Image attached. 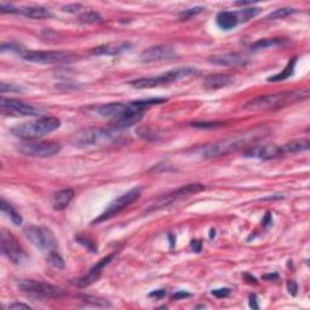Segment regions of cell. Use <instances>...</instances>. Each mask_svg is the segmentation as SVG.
Returning <instances> with one entry per match:
<instances>
[{
  "mask_svg": "<svg viewBox=\"0 0 310 310\" xmlns=\"http://www.w3.org/2000/svg\"><path fill=\"white\" fill-rule=\"evenodd\" d=\"M259 12H261V9H258V7H248V9L239 10V11H236V14H238L239 22L244 23L248 22L251 18L256 17Z\"/></svg>",
  "mask_w": 310,
  "mask_h": 310,
  "instance_id": "cell-27",
  "label": "cell"
},
{
  "mask_svg": "<svg viewBox=\"0 0 310 310\" xmlns=\"http://www.w3.org/2000/svg\"><path fill=\"white\" fill-rule=\"evenodd\" d=\"M165 296H166V291L165 290L153 291V292H151V295H149V297H152V298H155V299H161V298H164Z\"/></svg>",
  "mask_w": 310,
  "mask_h": 310,
  "instance_id": "cell-41",
  "label": "cell"
},
{
  "mask_svg": "<svg viewBox=\"0 0 310 310\" xmlns=\"http://www.w3.org/2000/svg\"><path fill=\"white\" fill-rule=\"evenodd\" d=\"M0 107H1L2 113H9L11 115H26V117H38L44 113V109L38 108L31 104L25 103L22 101L17 99L6 98L1 97L0 99Z\"/></svg>",
  "mask_w": 310,
  "mask_h": 310,
  "instance_id": "cell-13",
  "label": "cell"
},
{
  "mask_svg": "<svg viewBox=\"0 0 310 310\" xmlns=\"http://www.w3.org/2000/svg\"><path fill=\"white\" fill-rule=\"evenodd\" d=\"M249 307L252 309H258V304H257V297L256 295H251L249 296Z\"/></svg>",
  "mask_w": 310,
  "mask_h": 310,
  "instance_id": "cell-43",
  "label": "cell"
},
{
  "mask_svg": "<svg viewBox=\"0 0 310 310\" xmlns=\"http://www.w3.org/2000/svg\"><path fill=\"white\" fill-rule=\"evenodd\" d=\"M297 11L296 9H291V7H283V9H278L274 12L268 15V20H281V18H285L287 16L295 14Z\"/></svg>",
  "mask_w": 310,
  "mask_h": 310,
  "instance_id": "cell-30",
  "label": "cell"
},
{
  "mask_svg": "<svg viewBox=\"0 0 310 310\" xmlns=\"http://www.w3.org/2000/svg\"><path fill=\"white\" fill-rule=\"evenodd\" d=\"M18 288L26 295L35 298H59L64 295L61 287L43 281L23 280L18 283Z\"/></svg>",
  "mask_w": 310,
  "mask_h": 310,
  "instance_id": "cell-6",
  "label": "cell"
},
{
  "mask_svg": "<svg viewBox=\"0 0 310 310\" xmlns=\"http://www.w3.org/2000/svg\"><path fill=\"white\" fill-rule=\"evenodd\" d=\"M268 133H269V128L256 127L253 130H248L246 132L241 133V135L230 137L225 141L196 147V148L193 149V154H195L199 157H202V159H212V157L222 156V155L239 151V149L244 148L248 144L262 140Z\"/></svg>",
  "mask_w": 310,
  "mask_h": 310,
  "instance_id": "cell-1",
  "label": "cell"
},
{
  "mask_svg": "<svg viewBox=\"0 0 310 310\" xmlns=\"http://www.w3.org/2000/svg\"><path fill=\"white\" fill-rule=\"evenodd\" d=\"M263 223H264V225H268V224H269V223H272V216H270L269 212H268V214L265 215V217H264V219H263Z\"/></svg>",
  "mask_w": 310,
  "mask_h": 310,
  "instance_id": "cell-45",
  "label": "cell"
},
{
  "mask_svg": "<svg viewBox=\"0 0 310 310\" xmlns=\"http://www.w3.org/2000/svg\"><path fill=\"white\" fill-rule=\"evenodd\" d=\"M204 189L205 186H202L201 183H190V185L183 186H181V188H178L177 190L172 191V193H167L165 194V195L157 198L156 200L149 205V207L146 210V212L149 214V212L157 211V210L162 209V207H166L175 204V202H177L178 200H182V199L189 198V196L191 195H195V194L200 193Z\"/></svg>",
  "mask_w": 310,
  "mask_h": 310,
  "instance_id": "cell-5",
  "label": "cell"
},
{
  "mask_svg": "<svg viewBox=\"0 0 310 310\" xmlns=\"http://www.w3.org/2000/svg\"><path fill=\"white\" fill-rule=\"evenodd\" d=\"M7 309H11V310H20V309H25V310H31V308L27 304H23V303H12L7 306Z\"/></svg>",
  "mask_w": 310,
  "mask_h": 310,
  "instance_id": "cell-38",
  "label": "cell"
},
{
  "mask_svg": "<svg viewBox=\"0 0 310 310\" xmlns=\"http://www.w3.org/2000/svg\"><path fill=\"white\" fill-rule=\"evenodd\" d=\"M47 262L55 267L56 269H63L64 268V261L60 253H57L56 251H50L49 252V256H47Z\"/></svg>",
  "mask_w": 310,
  "mask_h": 310,
  "instance_id": "cell-31",
  "label": "cell"
},
{
  "mask_svg": "<svg viewBox=\"0 0 310 310\" xmlns=\"http://www.w3.org/2000/svg\"><path fill=\"white\" fill-rule=\"evenodd\" d=\"M186 297H190V293H186L185 291H180V292L175 293L172 296L173 301H178V299H182V298H186Z\"/></svg>",
  "mask_w": 310,
  "mask_h": 310,
  "instance_id": "cell-42",
  "label": "cell"
},
{
  "mask_svg": "<svg viewBox=\"0 0 310 310\" xmlns=\"http://www.w3.org/2000/svg\"><path fill=\"white\" fill-rule=\"evenodd\" d=\"M113 132L104 128L89 127L79 130L72 136V143L77 147L96 146L102 142H108L113 138Z\"/></svg>",
  "mask_w": 310,
  "mask_h": 310,
  "instance_id": "cell-8",
  "label": "cell"
},
{
  "mask_svg": "<svg viewBox=\"0 0 310 310\" xmlns=\"http://www.w3.org/2000/svg\"><path fill=\"white\" fill-rule=\"evenodd\" d=\"M81 299L85 302L86 304H90V306L98 307V308H109L110 303L107 299L98 298V297L93 296H81Z\"/></svg>",
  "mask_w": 310,
  "mask_h": 310,
  "instance_id": "cell-28",
  "label": "cell"
},
{
  "mask_svg": "<svg viewBox=\"0 0 310 310\" xmlns=\"http://www.w3.org/2000/svg\"><path fill=\"white\" fill-rule=\"evenodd\" d=\"M176 57V50L171 46L159 45L146 49L141 52L140 60L143 63L170 61Z\"/></svg>",
  "mask_w": 310,
  "mask_h": 310,
  "instance_id": "cell-14",
  "label": "cell"
},
{
  "mask_svg": "<svg viewBox=\"0 0 310 310\" xmlns=\"http://www.w3.org/2000/svg\"><path fill=\"white\" fill-rule=\"evenodd\" d=\"M25 235L35 248L43 249V251H45V249L51 251L52 248L57 246V240L54 233L47 228L31 225V227H27L25 229Z\"/></svg>",
  "mask_w": 310,
  "mask_h": 310,
  "instance_id": "cell-12",
  "label": "cell"
},
{
  "mask_svg": "<svg viewBox=\"0 0 310 310\" xmlns=\"http://www.w3.org/2000/svg\"><path fill=\"white\" fill-rule=\"evenodd\" d=\"M191 246H193L194 251H195V252H199V251H200L201 244L199 243V241H193V244H191Z\"/></svg>",
  "mask_w": 310,
  "mask_h": 310,
  "instance_id": "cell-44",
  "label": "cell"
},
{
  "mask_svg": "<svg viewBox=\"0 0 310 310\" xmlns=\"http://www.w3.org/2000/svg\"><path fill=\"white\" fill-rule=\"evenodd\" d=\"M81 7L80 4H73V5H67V6L63 7V11L65 12H70V14H74V12H78L79 9Z\"/></svg>",
  "mask_w": 310,
  "mask_h": 310,
  "instance_id": "cell-39",
  "label": "cell"
},
{
  "mask_svg": "<svg viewBox=\"0 0 310 310\" xmlns=\"http://www.w3.org/2000/svg\"><path fill=\"white\" fill-rule=\"evenodd\" d=\"M77 240H78L80 244H83V245H85L86 248L90 249V251H93V252H96V251H97L96 246H94L93 243H91V241L86 240V239H84V238H77Z\"/></svg>",
  "mask_w": 310,
  "mask_h": 310,
  "instance_id": "cell-37",
  "label": "cell"
},
{
  "mask_svg": "<svg viewBox=\"0 0 310 310\" xmlns=\"http://www.w3.org/2000/svg\"><path fill=\"white\" fill-rule=\"evenodd\" d=\"M273 278H278V275H265L264 279H273Z\"/></svg>",
  "mask_w": 310,
  "mask_h": 310,
  "instance_id": "cell-46",
  "label": "cell"
},
{
  "mask_svg": "<svg viewBox=\"0 0 310 310\" xmlns=\"http://www.w3.org/2000/svg\"><path fill=\"white\" fill-rule=\"evenodd\" d=\"M128 49H130V44L127 43H110L94 47L93 50V54L97 55V56H104V55H107V56H115V55L122 54V52H124Z\"/></svg>",
  "mask_w": 310,
  "mask_h": 310,
  "instance_id": "cell-19",
  "label": "cell"
},
{
  "mask_svg": "<svg viewBox=\"0 0 310 310\" xmlns=\"http://www.w3.org/2000/svg\"><path fill=\"white\" fill-rule=\"evenodd\" d=\"M223 123H194L193 126L196 128H215L220 127Z\"/></svg>",
  "mask_w": 310,
  "mask_h": 310,
  "instance_id": "cell-36",
  "label": "cell"
},
{
  "mask_svg": "<svg viewBox=\"0 0 310 310\" xmlns=\"http://www.w3.org/2000/svg\"><path fill=\"white\" fill-rule=\"evenodd\" d=\"M73 198H74L73 189H62V190L55 193L54 199H52V206L56 211H62V210L67 209Z\"/></svg>",
  "mask_w": 310,
  "mask_h": 310,
  "instance_id": "cell-20",
  "label": "cell"
},
{
  "mask_svg": "<svg viewBox=\"0 0 310 310\" xmlns=\"http://www.w3.org/2000/svg\"><path fill=\"white\" fill-rule=\"evenodd\" d=\"M20 152L27 156L33 157H50L54 156L61 151V146L56 142L52 141H41L34 142L30 141L26 143L20 144L18 147Z\"/></svg>",
  "mask_w": 310,
  "mask_h": 310,
  "instance_id": "cell-11",
  "label": "cell"
},
{
  "mask_svg": "<svg viewBox=\"0 0 310 310\" xmlns=\"http://www.w3.org/2000/svg\"><path fill=\"white\" fill-rule=\"evenodd\" d=\"M296 62H297L296 57L291 59L282 73H279V74H277V75H273V77H270L269 79H268V81H274V83H277V81H281V80H285V79H287V78H291V75H292L293 72H295Z\"/></svg>",
  "mask_w": 310,
  "mask_h": 310,
  "instance_id": "cell-25",
  "label": "cell"
},
{
  "mask_svg": "<svg viewBox=\"0 0 310 310\" xmlns=\"http://www.w3.org/2000/svg\"><path fill=\"white\" fill-rule=\"evenodd\" d=\"M79 21L81 23H85V25H93V23L101 22L102 16L96 11H88L79 16Z\"/></svg>",
  "mask_w": 310,
  "mask_h": 310,
  "instance_id": "cell-29",
  "label": "cell"
},
{
  "mask_svg": "<svg viewBox=\"0 0 310 310\" xmlns=\"http://www.w3.org/2000/svg\"><path fill=\"white\" fill-rule=\"evenodd\" d=\"M209 61L219 67H241L248 63V60L240 54L229 52V54L217 55V56L210 57Z\"/></svg>",
  "mask_w": 310,
  "mask_h": 310,
  "instance_id": "cell-17",
  "label": "cell"
},
{
  "mask_svg": "<svg viewBox=\"0 0 310 310\" xmlns=\"http://www.w3.org/2000/svg\"><path fill=\"white\" fill-rule=\"evenodd\" d=\"M233 83V77L229 74H214L209 75L205 78L204 85L205 89L207 90H219V89L227 88L228 85Z\"/></svg>",
  "mask_w": 310,
  "mask_h": 310,
  "instance_id": "cell-18",
  "label": "cell"
},
{
  "mask_svg": "<svg viewBox=\"0 0 310 310\" xmlns=\"http://www.w3.org/2000/svg\"><path fill=\"white\" fill-rule=\"evenodd\" d=\"M230 292H232V290L228 287H224V288H217V290H212V296L217 297V298H225V297H228L230 295Z\"/></svg>",
  "mask_w": 310,
  "mask_h": 310,
  "instance_id": "cell-35",
  "label": "cell"
},
{
  "mask_svg": "<svg viewBox=\"0 0 310 310\" xmlns=\"http://www.w3.org/2000/svg\"><path fill=\"white\" fill-rule=\"evenodd\" d=\"M61 126L60 119L55 117H41L38 119L33 120V122L25 123L16 126L11 130L16 137L23 138V140H36L43 136L49 135V133L54 132V131L59 130Z\"/></svg>",
  "mask_w": 310,
  "mask_h": 310,
  "instance_id": "cell-3",
  "label": "cell"
},
{
  "mask_svg": "<svg viewBox=\"0 0 310 310\" xmlns=\"http://www.w3.org/2000/svg\"><path fill=\"white\" fill-rule=\"evenodd\" d=\"M0 91L2 93H25V89L20 85H15V84H6L1 83L0 85Z\"/></svg>",
  "mask_w": 310,
  "mask_h": 310,
  "instance_id": "cell-33",
  "label": "cell"
},
{
  "mask_svg": "<svg viewBox=\"0 0 310 310\" xmlns=\"http://www.w3.org/2000/svg\"><path fill=\"white\" fill-rule=\"evenodd\" d=\"M199 72L196 68L194 67H180L176 69L169 70V72L164 73L161 75H156V77H147V78H140L136 80L130 81V85L136 89H153L160 85H167V84L175 83V81L182 80V79L193 77V75H198Z\"/></svg>",
  "mask_w": 310,
  "mask_h": 310,
  "instance_id": "cell-4",
  "label": "cell"
},
{
  "mask_svg": "<svg viewBox=\"0 0 310 310\" xmlns=\"http://www.w3.org/2000/svg\"><path fill=\"white\" fill-rule=\"evenodd\" d=\"M114 256L115 254L112 253V254H109V256L102 258L101 261L98 262V263H97L96 265H94V267H93L90 270H89L88 274H85L84 277L79 278L78 280H74V282L73 283L80 288L88 287V286L93 285V283L96 282V281L98 280L99 278H101L102 273H103V269L110 263V261L114 258Z\"/></svg>",
  "mask_w": 310,
  "mask_h": 310,
  "instance_id": "cell-15",
  "label": "cell"
},
{
  "mask_svg": "<svg viewBox=\"0 0 310 310\" xmlns=\"http://www.w3.org/2000/svg\"><path fill=\"white\" fill-rule=\"evenodd\" d=\"M22 56L26 61L39 64H62L73 62L77 59L74 54L64 51H26Z\"/></svg>",
  "mask_w": 310,
  "mask_h": 310,
  "instance_id": "cell-7",
  "label": "cell"
},
{
  "mask_svg": "<svg viewBox=\"0 0 310 310\" xmlns=\"http://www.w3.org/2000/svg\"><path fill=\"white\" fill-rule=\"evenodd\" d=\"M309 141L308 140H295L291 141L288 143L281 146L283 155L286 154H296L301 153V152H306L309 149Z\"/></svg>",
  "mask_w": 310,
  "mask_h": 310,
  "instance_id": "cell-23",
  "label": "cell"
},
{
  "mask_svg": "<svg viewBox=\"0 0 310 310\" xmlns=\"http://www.w3.org/2000/svg\"><path fill=\"white\" fill-rule=\"evenodd\" d=\"M202 11H204V7H201V6H196V7H191V9H186V10H185V11L181 12L180 18L182 21H188V20H190L191 17H194V16L201 14Z\"/></svg>",
  "mask_w": 310,
  "mask_h": 310,
  "instance_id": "cell-32",
  "label": "cell"
},
{
  "mask_svg": "<svg viewBox=\"0 0 310 310\" xmlns=\"http://www.w3.org/2000/svg\"><path fill=\"white\" fill-rule=\"evenodd\" d=\"M1 211H2V214H5L7 217L10 218V219H11V222L14 223L15 225L22 224V222H23L22 216H21V215L18 214L17 211H16L14 207H12L11 205L9 204V202L5 201L4 199L1 200Z\"/></svg>",
  "mask_w": 310,
  "mask_h": 310,
  "instance_id": "cell-24",
  "label": "cell"
},
{
  "mask_svg": "<svg viewBox=\"0 0 310 310\" xmlns=\"http://www.w3.org/2000/svg\"><path fill=\"white\" fill-rule=\"evenodd\" d=\"M141 196V189L140 188H133L131 190L126 191L125 194H123L120 198H118L117 200L110 202V205L103 211V214H101V216L93 220V224H98V223L104 222V220H108L110 218L115 217L117 215H119L123 210L126 209L127 206H130L132 202L138 200V198Z\"/></svg>",
  "mask_w": 310,
  "mask_h": 310,
  "instance_id": "cell-9",
  "label": "cell"
},
{
  "mask_svg": "<svg viewBox=\"0 0 310 310\" xmlns=\"http://www.w3.org/2000/svg\"><path fill=\"white\" fill-rule=\"evenodd\" d=\"M20 12L26 17L33 18V20H44L52 16L50 10L44 6H26L21 9Z\"/></svg>",
  "mask_w": 310,
  "mask_h": 310,
  "instance_id": "cell-22",
  "label": "cell"
},
{
  "mask_svg": "<svg viewBox=\"0 0 310 310\" xmlns=\"http://www.w3.org/2000/svg\"><path fill=\"white\" fill-rule=\"evenodd\" d=\"M0 11H1L2 14H17L21 10L15 7L12 4H5V2H1V4H0Z\"/></svg>",
  "mask_w": 310,
  "mask_h": 310,
  "instance_id": "cell-34",
  "label": "cell"
},
{
  "mask_svg": "<svg viewBox=\"0 0 310 310\" xmlns=\"http://www.w3.org/2000/svg\"><path fill=\"white\" fill-rule=\"evenodd\" d=\"M287 290H288V292H290L292 296L297 295V291H298V286H297V283L295 282V281H288V282H287Z\"/></svg>",
  "mask_w": 310,
  "mask_h": 310,
  "instance_id": "cell-40",
  "label": "cell"
},
{
  "mask_svg": "<svg viewBox=\"0 0 310 310\" xmlns=\"http://www.w3.org/2000/svg\"><path fill=\"white\" fill-rule=\"evenodd\" d=\"M309 97V90L299 91H286L274 94H267V96H258L251 99L245 104V109L252 112H261V110H278L280 108L295 104L297 102L303 101Z\"/></svg>",
  "mask_w": 310,
  "mask_h": 310,
  "instance_id": "cell-2",
  "label": "cell"
},
{
  "mask_svg": "<svg viewBox=\"0 0 310 310\" xmlns=\"http://www.w3.org/2000/svg\"><path fill=\"white\" fill-rule=\"evenodd\" d=\"M283 40L280 38H268V39H262V40L256 41L254 44L251 45V50L253 51H257V50H262V49H268V47H273L282 44Z\"/></svg>",
  "mask_w": 310,
  "mask_h": 310,
  "instance_id": "cell-26",
  "label": "cell"
},
{
  "mask_svg": "<svg viewBox=\"0 0 310 310\" xmlns=\"http://www.w3.org/2000/svg\"><path fill=\"white\" fill-rule=\"evenodd\" d=\"M282 149L281 146L275 144H262V146H252L245 152L246 157H253V159L270 160L275 157L282 156Z\"/></svg>",
  "mask_w": 310,
  "mask_h": 310,
  "instance_id": "cell-16",
  "label": "cell"
},
{
  "mask_svg": "<svg viewBox=\"0 0 310 310\" xmlns=\"http://www.w3.org/2000/svg\"><path fill=\"white\" fill-rule=\"evenodd\" d=\"M1 251L14 264H23L28 259L27 253L18 244L17 239L7 230H1Z\"/></svg>",
  "mask_w": 310,
  "mask_h": 310,
  "instance_id": "cell-10",
  "label": "cell"
},
{
  "mask_svg": "<svg viewBox=\"0 0 310 310\" xmlns=\"http://www.w3.org/2000/svg\"><path fill=\"white\" fill-rule=\"evenodd\" d=\"M217 25L218 27L224 31H229L235 28L239 25V17L236 11H222L217 15Z\"/></svg>",
  "mask_w": 310,
  "mask_h": 310,
  "instance_id": "cell-21",
  "label": "cell"
}]
</instances>
